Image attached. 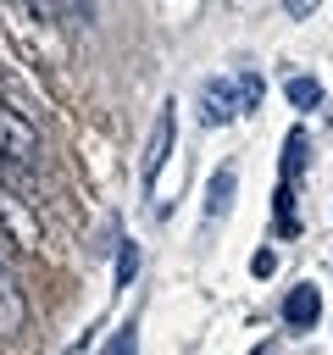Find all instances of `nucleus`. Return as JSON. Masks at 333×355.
<instances>
[{"instance_id": "nucleus-5", "label": "nucleus", "mask_w": 333, "mask_h": 355, "mask_svg": "<svg viewBox=\"0 0 333 355\" xmlns=\"http://www.w3.org/2000/svg\"><path fill=\"white\" fill-rule=\"evenodd\" d=\"M233 189H239V178H233V166H222V172H211V189H205V216H222V211L233 205Z\"/></svg>"}, {"instance_id": "nucleus-1", "label": "nucleus", "mask_w": 333, "mask_h": 355, "mask_svg": "<svg viewBox=\"0 0 333 355\" xmlns=\"http://www.w3.org/2000/svg\"><path fill=\"white\" fill-rule=\"evenodd\" d=\"M0 166H11L17 178L39 166V133H33V122H28L22 111H11V105H0Z\"/></svg>"}, {"instance_id": "nucleus-2", "label": "nucleus", "mask_w": 333, "mask_h": 355, "mask_svg": "<svg viewBox=\"0 0 333 355\" xmlns=\"http://www.w3.org/2000/svg\"><path fill=\"white\" fill-rule=\"evenodd\" d=\"M22 322H28V300H22V283H17L11 255H6V244H0V338H17Z\"/></svg>"}, {"instance_id": "nucleus-11", "label": "nucleus", "mask_w": 333, "mask_h": 355, "mask_svg": "<svg viewBox=\"0 0 333 355\" xmlns=\"http://www.w3.org/2000/svg\"><path fill=\"white\" fill-rule=\"evenodd\" d=\"M111 355H133V327H122V333L111 338Z\"/></svg>"}, {"instance_id": "nucleus-7", "label": "nucleus", "mask_w": 333, "mask_h": 355, "mask_svg": "<svg viewBox=\"0 0 333 355\" xmlns=\"http://www.w3.org/2000/svg\"><path fill=\"white\" fill-rule=\"evenodd\" d=\"M289 100L294 105H322V83L316 78H289Z\"/></svg>"}, {"instance_id": "nucleus-3", "label": "nucleus", "mask_w": 333, "mask_h": 355, "mask_svg": "<svg viewBox=\"0 0 333 355\" xmlns=\"http://www.w3.org/2000/svg\"><path fill=\"white\" fill-rule=\"evenodd\" d=\"M172 105H161V116H155V128H150V144H144V183H155L161 178V161H166V150H172Z\"/></svg>"}, {"instance_id": "nucleus-10", "label": "nucleus", "mask_w": 333, "mask_h": 355, "mask_svg": "<svg viewBox=\"0 0 333 355\" xmlns=\"http://www.w3.org/2000/svg\"><path fill=\"white\" fill-rule=\"evenodd\" d=\"M133 272H139V250H133V244H122V255H117V283H128Z\"/></svg>"}, {"instance_id": "nucleus-6", "label": "nucleus", "mask_w": 333, "mask_h": 355, "mask_svg": "<svg viewBox=\"0 0 333 355\" xmlns=\"http://www.w3.org/2000/svg\"><path fill=\"white\" fill-rule=\"evenodd\" d=\"M233 111H239V100L228 94V83H211V94H205V122H216V116L228 122Z\"/></svg>"}, {"instance_id": "nucleus-12", "label": "nucleus", "mask_w": 333, "mask_h": 355, "mask_svg": "<svg viewBox=\"0 0 333 355\" xmlns=\"http://www.w3.org/2000/svg\"><path fill=\"white\" fill-rule=\"evenodd\" d=\"M272 266H278V255H272V250H261V255H255V277H266Z\"/></svg>"}, {"instance_id": "nucleus-8", "label": "nucleus", "mask_w": 333, "mask_h": 355, "mask_svg": "<svg viewBox=\"0 0 333 355\" xmlns=\"http://www.w3.org/2000/svg\"><path fill=\"white\" fill-rule=\"evenodd\" d=\"M300 222H294V194H289V183L278 189V233H294Z\"/></svg>"}, {"instance_id": "nucleus-13", "label": "nucleus", "mask_w": 333, "mask_h": 355, "mask_svg": "<svg viewBox=\"0 0 333 355\" xmlns=\"http://www.w3.org/2000/svg\"><path fill=\"white\" fill-rule=\"evenodd\" d=\"M305 6H316V0H294V6H289V11H294V17H300V11H305Z\"/></svg>"}, {"instance_id": "nucleus-9", "label": "nucleus", "mask_w": 333, "mask_h": 355, "mask_svg": "<svg viewBox=\"0 0 333 355\" xmlns=\"http://www.w3.org/2000/svg\"><path fill=\"white\" fill-rule=\"evenodd\" d=\"M300 155H305V139H300V133H289V150H283V178H294V172H300Z\"/></svg>"}, {"instance_id": "nucleus-4", "label": "nucleus", "mask_w": 333, "mask_h": 355, "mask_svg": "<svg viewBox=\"0 0 333 355\" xmlns=\"http://www.w3.org/2000/svg\"><path fill=\"white\" fill-rule=\"evenodd\" d=\"M316 316H322V294H316L311 283L289 288V300H283V322H289V327H311Z\"/></svg>"}]
</instances>
